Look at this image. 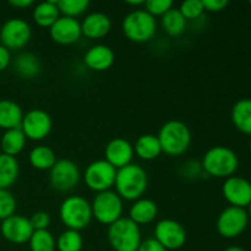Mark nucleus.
Listing matches in <instances>:
<instances>
[{
  "mask_svg": "<svg viewBox=\"0 0 251 251\" xmlns=\"http://www.w3.org/2000/svg\"><path fill=\"white\" fill-rule=\"evenodd\" d=\"M149 186V176L141 166L130 163L117 169L115 176V193L122 200L136 201L142 198Z\"/></svg>",
  "mask_w": 251,
  "mask_h": 251,
  "instance_id": "obj_1",
  "label": "nucleus"
},
{
  "mask_svg": "<svg viewBox=\"0 0 251 251\" xmlns=\"http://www.w3.org/2000/svg\"><path fill=\"white\" fill-rule=\"evenodd\" d=\"M203 173L215 178H229L239 167V158L227 146H213L206 151L201 161Z\"/></svg>",
  "mask_w": 251,
  "mask_h": 251,
  "instance_id": "obj_2",
  "label": "nucleus"
},
{
  "mask_svg": "<svg viewBox=\"0 0 251 251\" xmlns=\"http://www.w3.org/2000/svg\"><path fill=\"white\" fill-rule=\"evenodd\" d=\"M157 137L162 152L172 157L184 154L191 145L190 129L180 120H169L164 123L159 129Z\"/></svg>",
  "mask_w": 251,
  "mask_h": 251,
  "instance_id": "obj_3",
  "label": "nucleus"
},
{
  "mask_svg": "<svg viewBox=\"0 0 251 251\" xmlns=\"http://www.w3.org/2000/svg\"><path fill=\"white\" fill-rule=\"evenodd\" d=\"M59 217L66 229L80 232L88 227L93 218L91 202L80 195L68 196L59 207Z\"/></svg>",
  "mask_w": 251,
  "mask_h": 251,
  "instance_id": "obj_4",
  "label": "nucleus"
},
{
  "mask_svg": "<svg viewBox=\"0 0 251 251\" xmlns=\"http://www.w3.org/2000/svg\"><path fill=\"white\" fill-rule=\"evenodd\" d=\"M124 36L134 43H146L157 32V20L145 9H135L124 17L122 24Z\"/></svg>",
  "mask_w": 251,
  "mask_h": 251,
  "instance_id": "obj_5",
  "label": "nucleus"
},
{
  "mask_svg": "<svg viewBox=\"0 0 251 251\" xmlns=\"http://www.w3.org/2000/svg\"><path fill=\"white\" fill-rule=\"evenodd\" d=\"M107 237L114 251H137L142 242L140 226L129 217H122L108 226Z\"/></svg>",
  "mask_w": 251,
  "mask_h": 251,
  "instance_id": "obj_6",
  "label": "nucleus"
},
{
  "mask_svg": "<svg viewBox=\"0 0 251 251\" xmlns=\"http://www.w3.org/2000/svg\"><path fill=\"white\" fill-rule=\"evenodd\" d=\"M92 216L98 223L110 226L123 217V200L114 190L96 194L91 202Z\"/></svg>",
  "mask_w": 251,
  "mask_h": 251,
  "instance_id": "obj_7",
  "label": "nucleus"
},
{
  "mask_svg": "<svg viewBox=\"0 0 251 251\" xmlns=\"http://www.w3.org/2000/svg\"><path fill=\"white\" fill-rule=\"evenodd\" d=\"M117 169L105 159L93 161L86 167L83 172V181L90 190L95 193L112 190L114 188Z\"/></svg>",
  "mask_w": 251,
  "mask_h": 251,
  "instance_id": "obj_8",
  "label": "nucleus"
},
{
  "mask_svg": "<svg viewBox=\"0 0 251 251\" xmlns=\"http://www.w3.org/2000/svg\"><path fill=\"white\" fill-rule=\"evenodd\" d=\"M31 36L32 29L28 22L20 17H12L5 21L0 28V44L9 50H20L27 46Z\"/></svg>",
  "mask_w": 251,
  "mask_h": 251,
  "instance_id": "obj_9",
  "label": "nucleus"
},
{
  "mask_svg": "<svg viewBox=\"0 0 251 251\" xmlns=\"http://www.w3.org/2000/svg\"><path fill=\"white\" fill-rule=\"evenodd\" d=\"M81 179L80 169L70 159H58L49 171V183L56 191L66 193L76 188Z\"/></svg>",
  "mask_w": 251,
  "mask_h": 251,
  "instance_id": "obj_10",
  "label": "nucleus"
},
{
  "mask_svg": "<svg viewBox=\"0 0 251 251\" xmlns=\"http://www.w3.org/2000/svg\"><path fill=\"white\" fill-rule=\"evenodd\" d=\"M249 225V216L245 208L228 206L217 218V232L227 239L239 237Z\"/></svg>",
  "mask_w": 251,
  "mask_h": 251,
  "instance_id": "obj_11",
  "label": "nucleus"
},
{
  "mask_svg": "<svg viewBox=\"0 0 251 251\" xmlns=\"http://www.w3.org/2000/svg\"><path fill=\"white\" fill-rule=\"evenodd\" d=\"M51 127H53V120L50 115L46 110L34 108L24 114L20 129L22 130L27 140L42 141L49 136Z\"/></svg>",
  "mask_w": 251,
  "mask_h": 251,
  "instance_id": "obj_12",
  "label": "nucleus"
},
{
  "mask_svg": "<svg viewBox=\"0 0 251 251\" xmlns=\"http://www.w3.org/2000/svg\"><path fill=\"white\" fill-rule=\"evenodd\" d=\"M153 238L167 250H178L186 243V230L178 221L164 218L154 226Z\"/></svg>",
  "mask_w": 251,
  "mask_h": 251,
  "instance_id": "obj_13",
  "label": "nucleus"
},
{
  "mask_svg": "<svg viewBox=\"0 0 251 251\" xmlns=\"http://www.w3.org/2000/svg\"><path fill=\"white\" fill-rule=\"evenodd\" d=\"M222 194L230 206L248 207L251 202V181L243 176H229L223 183Z\"/></svg>",
  "mask_w": 251,
  "mask_h": 251,
  "instance_id": "obj_14",
  "label": "nucleus"
},
{
  "mask_svg": "<svg viewBox=\"0 0 251 251\" xmlns=\"http://www.w3.org/2000/svg\"><path fill=\"white\" fill-rule=\"evenodd\" d=\"M33 232L34 229L29 222V218L16 215V213L1 221V226H0V233L4 239L17 245L28 243Z\"/></svg>",
  "mask_w": 251,
  "mask_h": 251,
  "instance_id": "obj_15",
  "label": "nucleus"
},
{
  "mask_svg": "<svg viewBox=\"0 0 251 251\" xmlns=\"http://www.w3.org/2000/svg\"><path fill=\"white\" fill-rule=\"evenodd\" d=\"M49 36L55 43L61 46L76 43L82 36L81 22L73 17L60 16L49 28Z\"/></svg>",
  "mask_w": 251,
  "mask_h": 251,
  "instance_id": "obj_16",
  "label": "nucleus"
},
{
  "mask_svg": "<svg viewBox=\"0 0 251 251\" xmlns=\"http://www.w3.org/2000/svg\"><path fill=\"white\" fill-rule=\"evenodd\" d=\"M134 154V145L124 137H114L104 147V159L115 169L131 163Z\"/></svg>",
  "mask_w": 251,
  "mask_h": 251,
  "instance_id": "obj_17",
  "label": "nucleus"
},
{
  "mask_svg": "<svg viewBox=\"0 0 251 251\" xmlns=\"http://www.w3.org/2000/svg\"><path fill=\"white\" fill-rule=\"evenodd\" d=\"M112 29V20L103 12L95 11L86 15L81 22L82 36L88 39H100L107 36Z\"/></svg>",
  "mask_w": 251,
  "mask_h": 251,
  "instance_id": "obj_18",
  "label": "nucleus"
},
{
  "mask_svg": "<svg viewBox=\"0 0 251 251\" xmlns=\"http://www.w3.org/2000/svg\"><path fill=\"white\" fill-rule=\"evenodd\" d=\"M115 61V54L110 47L105 44H96L92 46L83 55V63L92 71H105Z\"/></svg>",
  "mask_w": 251,
  "mask_h": 251,
  "instance_id": "obj_19",
  "label": "nucleus"
},
{
  "mask_svg": "<svg viewBox=\"0 0 251 251\" xmlns=\"http://www.w3.org/2000/svg\"><path fill=\"white\" fill-rule=\"evenodd\" d=\"M158 215V206L151 199L141 198L134 201L129 210V218L137 226L150 225Z\"/></svg>",
  "mask_w": 251,
  "mask_h": 251,
  "instance_id": "obj_20",
  "label": "nucleus"
},
{
  "mask_svg": "<svg viewBox=\"0 0 251 251\" xmlns=\"http://www.w3.org/2000/svg\"><path fill=\"white\" fill-rule=\"evenodd\" d=\"M24 112L16 102L11 100H0V127L4 130L21 126Z\"/></svg>",
  "mask_w": 251,
  "mask_h": 251,
  "instance_id": "obj_21",
  "label": "nucleus"
},
{
  "mask_svg": "<svg viewBox=\"0 0 251 251\" xmlns=\"http://www.w3.org/2000/svg\"><path fill=\"white\" fill-rule=\"evenodd\" d=\"M14 69L20 77L32 80L39 75L42 65L38 56L29 51H24L15 58Z\"/></svg>",
  "mask_w": 251,
  "mask_h": 251,
  "instance_id": "obj_22",
  "label": "nucleus"
},
{
  "mask_svg": "<svg viewBox=\"0 0 251 251\" xmlns=\"http://www.w3.org/2000/svg\"><path fill=\"white\" fill-rule=\"evenodd\" d=\"M60 17L58 5L54 0H47V1L38 2L32 11V19L34 24L43 28H50L54 22Z\"/></svg>",
  "mask_w": 251,
  "mask_h": 251,
  "instance_id": "obj_23",
  "label": "nucleus"
},
{
  "mask_svg": "<svg viewBox=\"0 0 251 251\" xmlns=\"http://www.w3.org/2000/svg\"><path fill=\"white\" fill-rule=\"evenodd\" d=\"M134 152L142 161H153L162 153L158 137L152 134L141 135L135 141Z\"/></svg>",
  "mask_w": 251,
  "mask_h": 251,
  "instance_id": "obj_24",
  "label": "nucleus"
},
{
  "mask_svg": "<svg viewBox=\"0 0 251 251\" xmlns=\"http://www.w3.org/2000/svg\"><path fill=\"white\" fill-rule=\"evenodd\" d=\"M230 117L237 130L251 136V98L237 100L232 108Z\"/></svg>",
  "mask_w": 251,
  "mask_h": 251,
  "instance_id": "obj_25",
  "label": "nucleus"
},
{
  "mask_svg": "<svg viewBox=\"0 0 251 251\" xmlns=\"http://www.w3.org/2000/svg\"><path fill=\"white\" fill-rule=\"evenodd\" d=\"M26 136H25V134L20 127L5 130V132L1 136V140H0L1 153H5L11 157H16L17 154H20L24 151L25 147H26Z\"/></svg>",
  "mask_w": 251,
  "mask_h": 251,
  "instance_id": "obj_26",
  "label": "nucleus"
},
{
  "mask_svg": "<svg viewBox=\"0 0 251 251\" xmlns=\"http://www.w3.org/2000/svg\"><path fill=\"white\" fill-rule=\"evenodd\" d=\"M29 164L37 171H50L51 167L55 164L56 154L50 147L46 145H38L33 147L28 154Z\"/></svg>",
  "mask_w": 251,
  "mask_h": 251,
  "instance_id": "obj_27",
  "label": "nucleus"
},
{
  "mask_svg": "<svg viewBox=\"0 0 251 251\" xmlns=\"http://www.w3.org/2000/svg\"><path fill=\"white\" fill-rule=\"evenodd\" d=\"M20 164L16 157L0 153V189L9 190L19 178Z\"/></svg>",
  "mask_w": 251,
  "mask_h": 251,
  "instance_id": "obj_28",
  "label": "nucleus"
},
{
  "mask_svg": "<svg viewBox=\"0 0 251 251\" xmlns=\"http://www.w3.org/2000/svg\"><path fill=\"white\" fill-rule=\"evenodd\" d=\"M161 25L164 31L172 37H178L183 34L186 29L188 21L181 15L178 7H172L168 12L161 17Z\"/></svg>",
  "mask_w": 251,
  "mask_h": 251,
  "instance_id": "obj_29",
  "label": "nucleus"
},
{
  "mask_svg": "<svg viewBox=\"0 0 251 251\" xmlns=\"http://www.w3.org/2000/svg\"><path fill=\"white\" fill-rule=\"evenodd\" d=\"M83 247V238L80 232L65 229L56 239L58 251H81Z\"/></svg>",
  "mask_w": 251,
  "mask_h": 251,
  "instance_id": "obj_30",
  "label": "nucleus"
},
{
  "mask_svg": "<svg viewBox=\"0 0 251 251\" xmlns=\"http://www.w3.org/2000/svg\"><path fill=\"white\" fill-rule=\"evenodd\" d=\"M31 251H55L56 240L54 235L46 230H34L28 240Z\"/></svg>",
  "mask_w": 251,
  "mask_h": 251,
  "instance_id": "obj_31",
  "label": "nucleus"
},
{
  "mask_svg": "<svg viewBox=\"0 0 251 251\" xmlns=\"http://www.w3.org/2000/svg\"><path fill=\"white\" fill-rule=\"evenodd\" d=\"M56 5H58L61 16L76 19L86 12V10L90 6V1L88 0H59L56 1Z\"/></svg>",
  "mask_w": 251,
  "mask_h": 251,
  "instance_id": "obj_32",
  "label": "nucleus"
},
{
  "mask_svg": "<svg viewBox=\"0 0 251 251\" xmlns=\"http://www.w3.org/2000/svg\"><path fill=\"white\" fill-rule=\"evenodd\" d=\"M16 206L17 202L15 196L6 189H0V221L15 215Z\"/></svg>",
  "mask_w": 251,
  "mask_h": 251,
  "instance_id": "obj_33",
  "label": "nucleus"
},
{
  "mask_svg": "<svg viewBox=\"0 0 251 251\" xmlns=\"http://www.w3.org/2000/svg\"><path fill=\"white\" fill-rule=\"evenodd\" d=\"M178 9L181 12V15L185 17L186 21L199 19L205 12L202 0H186V1L181 2Z\"/></svg>",
  "mask_w": 251,
  "mask_h": 251,
  "instance_id": "obj_34",
  "label": "nucleus"
},
{
  "mask_svg": "<svg viewBox=\"0 0 251 251\" xmlns=\"http://www.w3.org/2000/svg\"><path fill=\"white\" fill-rule=\"evenodd\" d=\"M144 6L145 10L153 17H162L173 7V1L172 0H147V1H145Z\"/></svg>",
  "mask_w": 251,
  "mask_h": 251,
  "instance_id": "obj_35",
  "label": "nucleus"
},
{
  "mask_svg": "<svg viewBox=\"0 0 251 251\" xmlns=\"http://www.w3.org/2000/svg\"><path fill=\"white\" fill-rule=\"evenodd\" d=\"M29 222H31L34 230H46L50 226V215L48 212H44V211H38V212H34L32 215V217L29 218Z\"/></svg>",
  "mask_w": 251,
  "mask_h": 251,
  "instance_id": "obj_36",
  "label": "nucleus"
},
{
  "mask_svg": "<svg viewBox=\"0 0 251 251\" xmlns=\"http://www.w3.org/2000/svg\"><path fill=\"white\" fill-rule=\"evenodd\" d=\"M181 171H183V176L188 179L198 178V176L201 174V172H203L202 167H201V163H199V162H194V161H190L188 162V163L184 164Z\"/></svg>",
  "mask_w": 251,
  "mask_h": 251,
  "instance_id": "obj_37",
  "label": "nucleus"
},
{
  "mask_svg": "<svg viewBox=\"0 0 251 251\" xmlns=\"http://www.w3.org/2000/svg\"><path fill=\"white\" fill-rule=\"evenodd\" d=\"M228 0H202L205 11L220 12L228 6Z\"/></svg>",
  "mask_w": 251,
  "mask_h": 251,
  "instance_id": "obj_38",
  "label": "nucleus"
},
{
  "mask_svg": "<svg viewBox=\"0 0 251 251\" xmlns=\"http://www.w3.org/2000/svg\"><path fill=\"white\" fill-rule=\"evenodd\" d=\"M137 251H168L164 249L158 242H157L154 238H147V239L142 240L141 244H140Z\"/></svg>",
  "mask_w": 251,
  "mask_h": 251,
  "instance_id": "obj_39",
  "label": "nucleus"
},
{
  "mask_svg": "<svg viewBox=\"0 0 251 251\" xmlns=\"http://www.w3.org/2000/svg\"><path fill=\"white\" fill-rule=\"evenodd\" d=\"M11 63V53L7 48L0 44V71H4Z\"/></svg>",
  "mask_w": 251,
  "mask_h": 251,
  "instance_id": "obj_40",
  "label": "nucleus"
},
{
  "mask_svg": "<svg viewBox=\"0 0 251 251\" xmlns=\"http://www.w3.org/2000/svg\"><path fill=\"white\" fill-rule=\"evenodd\" d=\"M9 4L11 6L17 7V9H26V7H29L31 5H33V1L32 0H10Z\"/></svg>",
  "mask_w": 251,
  "mask_h": 251,
  "instance_id": "obj_41",
  "label": "nucleus"
},
{
  "mask_svg": "<svg viewBox=\"0 0 251 251\" xmlns=\"http://www.w3.org/2000/svg\"><path fill=\"white\" fill-rule=\"evenodd\" d=\"M126 4L132 5V6H141V5H145V0H136V1L130 0V1H126Z\"/></svg>",
  "mask_w": 251,
  "mask_h": 251,
  "instance_id": "obj_42",
  "label": "nucleus"
},
{
  "mask_svg": "<svg viewBox=\"0 0 251 251\" xmlns=\"http://www.w3.org/2000/svg\"><path fill=\"white\" fill-rule=\"evenodd\" d=\"M225 251H245V250L240 247H229V248H227Z\"/></svg>",
  "mask_w": 251,
  "mask_h": 251,
  "instance_id": "obj_43",
  "label": "nucleus"
},
{
  "mask_svg": "<svg viewBox=\"0 0 251 251\" xmlns=\"http://www.w3.org/2000/svg\"><path fill=\"white\" fill-rule=\"evenodd\" d=\"M248 216H249V220H251V202H250V205L248 206Z\"/></svg>",
  "mask_w": 251,
  "mask_h": 251,
  "instance_id": "obj_44",
  "label": "nucleus"
},
{
  "mask_svg": "<svg viewBox=\"0 0 251 251\" xmlns=\"http://www.w3.org/2000/svg\"><path fill=\"white\" fill-rule=\"evenodd\" d=\"M249 147H250V151H251V136H250V141H249Z\"/></svg>",
  "mask_w": 251,
  "mask_h": 251,
  "instance_id": "obj_45",
  "label": "nucleus"
},
{
  "mask_svg": "<svg viewBox=\"0 0 251 251\" xmlns=\"http://www.w3.org/2000/svg\"><path fill=\"white\" fill-rule=\"evenodd\" d=\"M250 4H251V1H250Z\"/></svg>",
  "mask_w": 251,
  "mask_h": 251,
  "instance_id": "obj_46",
  "label": "nucleus"
}]
</instances>
